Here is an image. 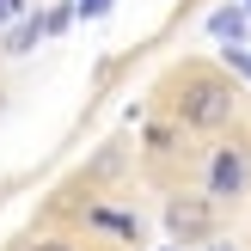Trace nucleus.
<instances>
[{
	"instance_id": "nucleus-8",
	"label": "nucleus",
	"mask_w": 251,
	"mask_h": 251,
	"mask_svg": "<svg viewBox=\"0 0 251 251\" xmlns=\"http://www.w3.org/2000/svg\"><path fill=\"white\" fill-rule=\"evenodd\" d=\"M12 251H80V245L61 239V233H43V239H25V245H12Z\"/></svg>"
},
{
	"instance_id": "nucleus-12",
	"label": "nucleus",
	"mask_w": 251,
	"mask_h": 251,
	"mask_svg": "<svg viewBox=\"0 0 251 251\" xmlns=\"http://www.w3.org/2000/svg\"><path fill=\"white\" fill-rule=\"evenodd\" d=\"M166 251H178V245H166Z\"/></svg>"
},
{
	"instance_id": "nucleus-3",
	"label": "nucleus",
	"mask_w": 251,
	"mask_h": 251,
	"mask_svg": "<svg viewBox=\"0 0 251 251\" xmlns=\"http://www.w3.org/2000/svg\"><path fill=\"white\" fill-rule=\"evenodd\" d=\"M166 233H172V245H215L221 208L196 190H178V196H166Z\"/></svg>"
},
{
	"instance_id": "nucleus-7",
	"label": "nucleus",
	"mask_w": 251,
	"mask_h": 251,
	"mask_svg": "<svg viewBox=\"0 0 251 251\" xmlns=\"http://www.w3.org/2000/svg\"><path fill=\"white\" fill-rule=\"evenodd\" d=\"M68 25H74V0H61V6H49V12H43V37H61Z\"/></svg>"
},
{
	"instance_id": "nucleus-9",
	"label": "nucleus",
	"mask_w": 251,
	"mask_h": 251,
	"mask_svg": "<svg viewBox=\"0 0 251 251\" xmlns=\"http://www.w3.org/2000/svg\"><path fill=\"white\" fill-rule=\"evenodd\" d=\"M117 0H74V19H104Z\"/></svg>"
},
{
	"instance_id": "nucleus-1",
	"label": "nucleus",
	"mask_w": 251,
	"mask_h": 251,
	"mask_svg": "<svg viewBox=\"0 0 251 251\" xmlns=\"http://www.w3.org/2000/svg\"><path fill=\"white\" fill-rule=\"evenodd\" d=\"M166 104H172V123L190 135H233L239 86L221 61H184V68L166 74Z\"/></svg>"
},
{
	"instance_id": "nucleus-13",
	"label": "nucleus",
	"mask_w": 251,
	"mask_h": 251,
	"mask_svg": "<svg viewBox=\"0 0 251 251\" xmlns=\"http://www.w3.org/2000/svg\"><path fill=\"white\" fill-rule=\"evenodd\" d=\"M215 251H227V245H215Z\"/></svg>"
},
{
	"instance_id": "nucleus-6",
	"label": "nucleus",
	"mask_w": 251,
	"mask_h": 251,
	"mask_svg": "<svg viewBox=\"0 0 251 251\" xmlns=\"http://www.w3.org/2000/svg\"><path fill=\"white\" fill-rule=\"evenodd\" d=\"M37 43H43V12H25V19H12V31L0 37V49H6V55H31Z\"/></svg>"
},
{
	"instance_id": "nucleus-11",
	"label": "nucleus",
	"mask_w": 251,
	"mask_h": 251,
	"mask_svg": "<svg viewBox=\"0 0 251 251\" xmlns=\"http://www.w3.org/2000/svg\"><path fill=\"white\" fill-rule=\"evenodd\" d=\"M245 12H251V0H245Z\"/></svg>"
},
{
	"instance_id": "nucleus-2",
	"label": "nucleus",
	"mask_w": 251,
	"mask_h": 251,
	"mask_svg": "<svg viewBox=\"0 0 251 251\" xmlns=\"http://www.w3.org/2000/svg\"><path fill=\"white\" fill-rule=\"evenodd\" d=\"M245 190H251V147L233 141V135H221V141L208 147V159H202V196L215 208H227V202H239Z\"/></svg>"
},
{
	"instance_id": "nucleus-5",
	"label": "nucleus",
	"mask_w": 251,
	"mask_h": 251,
	"mask_svg": "<svg viewBox=\"0 0 251 251\" xmlns=\"http://www.w3.org/2000/svg\"><path fill=\"white\" fill-rule=\"evenodd\" d=\"M208 37H221V43H245V37H251V12L245 6H215V12H208Z\"/></svg>"
},
{
	"instance_id": "nucleus-10",
	"label": "nucleus",
	"mask_w": 251,
	"mask_h": 251,
	"mask_svg": "<svg viewBox=\"0 0 251 251\" xmlns=\"http://www.w3.org/2000/svg\"><path fill=\"white\" fill-rule=\"evenodd\" d=\"M12 19H25V0H0V25H12Z\"/></svg>"
},
{
	"instance_id": "nucleus-4",
	"label": "nucleus",
	"mask_w": 251,
	"mask_h": 251,
	"mask_svg": "<svg viewBox=\"0 0 251 251\" xmlns=\"http://www.w3.org/2000/svg\"><path fill=\"white\" fill-rule=\"evenodd\" d=\"M86 221H92L104 239H123V245H135V239H141V221H135L129 208H104V202H92V208H86Z\"/></svg>"
}]
</instances>
